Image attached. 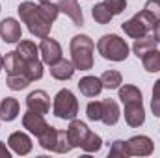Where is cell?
<instances>
[{
    "instance_id": "1",
    "label": "cell",
    "mask_w": 160,
    "mask_h": 158,
    "mask_svg": "<svg viewBox=\"0 0 160 158\" xmlns=\"http://www.w3.org/2000/svg\"><path fill=\"white\" fill-rule=\"evenodd\" d=\"M17 11H19L21 21L28 26L30 34L43 39L50 34L52 22L56 21L60 7H58V4H52V2H41V4L22 2V4H19Z\"/></svg>"
},
{
    "instance_id": "2",
    "label": "cell",
    "mask_w": 160,
    "mask_h": 158,
    "mask_svg": "<svg viewBox=\"0 0 160 158\" xmlns=\"http://www.w3.org/2000/svg\"><path fill=\"white\" fill-rule=\"evenodd\" d=\"M119 99L125 106V121L128 126L132 128H138L145 123V110H143V97H142V91L136 87V86H130V84H125L119 86Z\"/></svg>"
},
{
    "instance_id": "3",
    "label": "cell",
    "mask_w": 160,
    "mask_h": 158,
    "mask_svg": "<svg viewBox=\"0 0 160 158\" xmlns=\"http://www.w3.org/2000/svg\"><path fill=\"white\" fill-rule=\"evenodd\" d=\"M71 62L75 65V69L80 71H89L93 67V50H95V43L89 36H75L71 39Z\"/></svg>"
},
{
    "instance_id": "4",
    "label": "cell",
    "mask_w": 160,
    "mask_h": 158,
    "mask_svg": "<svg viewBox=\"0 0 160 158\" xmlns=\"http://www.w3.org/2000/svg\"><path fill=\"white\" fill-rule=\"evenodd\" d=\"M97 50H99V54L104 60H110V62H125L128 58V50L130 48H128L127 41L121 39L119 36L106 34V36H102L99 39Z\"/></svg>"
},
{
    "instance_id": "5",
    "label": "cell",
    "mask_w": 160,
    "mask_h": 158,
    "mask_svg": "<svg viewBox=\"0 0 160 158\" xmlns=\"http://www.w3.org/2000/svg\"><path fill=\"white\" fill-rule=\"evenodd\" d=\"M52 112L58 119H75L78 114V101L71 89H60L54 97Z\"/></svg>"
},
{
    "instance_id": "6",
    "label": "cell",
    "mask_w": 160,
    "mask_h": 158,
    "mask_svg": "<svg viewBox=\"0 0 160 158\" xmlns=\"http://www.w3.org/2000/svg\"><path fill=\"white\" fill-rule=\"evenodd\" d=\"M157 21L143 9V11H140V13H136L132 19H128V21H125L123 24H121V28H123V32L128 36V37H132V39H138V37H143V36H147V32L153 28V24H155Z\"/></svg>"
},
{
    "instance_id": "7",
    "label": "cell",
    "mask_w": 160,
    "mask_h": 158,
    "mask_svg": "<svg viewBox=\"0 0 160 158\" xmlns=\"http://www.w3.org/2000/svg\"><path fill=\"white\" fill-rule=\"evenodd\" d=\"M39 54L43 58V63H47L48 67L54 65L56 62L62 60V47L56 39H50L48 36L41 39V45H39Z\"/></svg>"
},
{
    "instance_id": "8",
    "label": "cell",
    "mask_w": 160,
    "mask_h": 158,
    "mask_svg": "<svg viewBox=\"0 0 160 158\" xmlns=\"http://www.w3.org/2000/svg\"><path fill=\"white\" fill-rule=\"evenodd\" d=\"M26 108L30 112H36V114L45 116V114L50 112V97L43 89H36V91H32L26 97Z\"/></svg>"
},
{
    "instance_id": "9",
    "label": "cell",
    "mask_w": 160,
    "mask_h": 158,
    "mask_svg": "<svg viewBox=\"0 0 160 158\" xmlns=\"http://www.w3.org/2000/svg\"><path fill=\"white\" fill-rule=\"evenodd\" d=\"M127 149L130 156H149L155 151V143L147 136H134L127 141Z\"/></svg>"
},
{
    "instance_id": "10",
    "label": "cell",
    "mask_w": 160,
    "mask_h": 158,
    "mask_svg": "<svg viewBox=\"0 0 160 158\" xmlns=\"http://www.w3.org/2000/svg\"><path fill=\"white\" fill-rule=\"evenodd\" d=\"M0 37L6 43H17L22 37V28L21 22L13 17H8L0 22Z\"/></svg>"
},
{
    "instance_id": "11",
    "label": "cell",
    "mask_w": 160,
    "mask_h": 158,
    "mask_svg": "<svg viewBox=\"0 0 160 158\" xmlns=\"http://www.w3.org/2000/svg\"><path fill=\"white\" fill-rule=\"evenodd\" d=\"M89 128L86 123H82L78 119H71V125L67 128V136H69V141L73 147H82V143L86 141V138L89 136Z\"/></svg>"
},
{
    "instance_id": "12",
    "label": "cell",
    "mask_w": 160,
    "mask_h": 158,
    "mask_svg": "<svg viewBox=\"0 0 160 158\" xmlns=\"http://www.w3.org/2000/svg\"><path fill=\"white\" fill-rule=\"evenodd\" d=\"M121 117V112H119V106L114 99H104L101 101V121L108 126L116 125Z\"/></svg>"
},
{
    "instance_id": "13",
    "label": "cell",
    "mask_w": 160,
    "mask_h": 158,
    "mask_svg": "<svg viewBox=\"0 0 160 158\" xmlns=\"http://www.w3.org/2000/svg\"><path fill=\"white\" fill-rule=\"evenodd\" d=\"M22 126H24L28 132L39 136V134H43V132L48 128V123L43 119L41 114H36V112H30V110H28V112L22 116Z\"/></svg>"
},
{
    "instance_id": "14",
    "label": "cell",
    "mask_w": 160,
    "mask_h": 158,
    "mask_svg": "<svg viewBox=\"0 0 160 158\" xmlns=\"http://www.w3.org/2000/svg\"><path fill=\"white\" fill-rule=\"evenodd\" d=\"M8 143H9V147L17 153V155H28L30 151H32V140L28 138V134H24V132H13L9 138H8Z\"/></svg>"
},
{
    "instance_id": "15",
    "label": "cell",
    "mask_w": 160,
    "mask_h": 158,
    "mask_svg": "<svg viewBox=\"0 0 160 158\" xmlns=\"http://www.w3.org/2000/svg\"><path fill=\"white\" fill-rule=\"evenodd\" d=\"M58 7H60V11L65 13L77 26H82V24H84V15H82V9H80V6H78L77 0H60Z\"/></svg>"
},
{
    "instance_id": "16",
    "label": "cell",
    "mask_w": 160,
    "mask_h": 158,
    "mask_svg": "<svg viewBox=\"0 0 160 158\" xmlns=\"http://www.w3.org/2000/svg\"><path fill=\"white\" fill-rule=\"evenodd\" d=\"M78 89L80 93L86 95V97H97L102 91V82L97 77H84L78 82Z\"/></svg>"
},
{
    "instance_id": "17",
    "label": "cell",
    "mask_w": 160,
    "mask_h": 158,
    "mask_svg": "<svg viewBox=\"0 0 160 158\" xmlns=\"http://www.w3.org/2000/svg\"><path fill=\"white\" fill-rule=\"evenodd\" d=\"M4 69L8 75H24V62L17 50L8 52L4 58Z\"/></svg>"
},
{
    "instance_id": "18",
    "label": "cell",
    "mask_w": 160,
    "mask_h": 158,
    "mask_svg": "<svg viewBox=\"0 0 160 158\" xmlns=\"http://www.w3.org/2000/svg\"><path fill=\"white\" fill-rule=\"evenodd\" d=\"M50 75L56 80H69L75 75V65H73V62L62 58L60 62H56L54 65H50Z\"/></svg>"
},
{
    "instance_id": "19",
    "label": "cell",
    "mask_w": 160,
    "mask_h": 158,
    "mask_svg": "<svg viewBox=\"0 0 160 158\" xmlns=\"http://www.w3.org/2000/svg\"><path fill=\"white\" fill-rule=\"evenodd\" d=\"M19 116V101L13 97H6L0 102V119L2 121H13Z\"/></svg>"
},
{
    "instance_id": "20",
    "label": "cell",
    "mask_w": 160,
    "mask_h": 158,
    "mask_svg": "<svg viewBox=\"0 0 160 158\" xmlns=\"http://www.w3.org/2000/svg\"><path fill=\"white\" fill-rule=\"evenodd\" d=\"M17 52H19V56L22 58V62L26 63V62H34V60H39L38 56H39V47H36V43L34 41H19V45H17Z\"/></svg>"
},
{
    "instance_id": "21",
    "label": "cell",
    "mask_w": 160,
    "mask_h": 158,
    "mask_svg": "<svg viewBox=\"0 0 160 158\" xmlns=\"http://www.w3.org/2000/svg\"><path fill=\"white\" fill-rule=\"evenodd\" d=\"M38 140H39V145L45 151H54L56 143H58V128H54V126L48 125V128L43 134L38 136Z\"/></svg>"
},
{
    "instance_id": "22",
    "label": "cell",
    "mask_w": 160,
    "mask_h": 158,
    "mask_svg": "<svg viewBox=\"0 0 160 158\" xmlns=\"http://www.w3.org/2000/svg\"><path fill=\"white\" fill-rule=\"evenodd\" d=\"M153 48H157V41H155V37H149V36L138 37V39L134 41V45H132V50H134V54L138 58H143Z\"/></svg>"
},
{
    "instance_id": "23",
    "label": "cell",
    "mask_w": 160,
    "mask_h": 158,
    "mask_svg": "<svg viewBox=\"0 0 160 158\" xmlns=\"http://www.w3.org/2000/svg\"><path fill=\"white\" fill-rule=\"evenodd\" d=\"M91 15H93L95 22H99V24H108V22L114 19V13L110 11V7H108L104 2L95 4V6L91 7Z\"/></svg>"
},
{
    "instance_id": "24",
    "label": "cell",
    "mask_w": 160,
    "mask_h": 158,
    "mask_svg": "<svg viewBox=\"0 0 160 158\" xmlns=\"http://www.w3.org/2000/svg\"><path fill=\"white\" fill-rule=\"evenodd\" d=\"M142 63H143V69L147 73H157V71H160V50H157V48L149 50L142 58Z\"/></svg>"
},
{
    "instance_id": "25",
    "label": "cell",
    "mask_w": 160,
    "mask_h": 158,
    "mask_svg": "<svg viewBox=\"0 0 160 158\" xmlns=\"http://www.w3.org/2000/svg\"><path fill=\"white\" fill-rule=\"evenodd\" d=\"M101 82H102V87H106V89H118L121 84H123V77H121L119 71L110 69V71H104L102 73Z\"/></svg>"
},
{
    "instance_id": "26",
    "label": "cell",
    "mask_w": 160,
    "mask_h": 158,
    "mask_svg": "<svg viewBox=\"0 0 160 158\" xmlns=\"http://www.w3.org/2000/svg\"><path fill=\"white\" fill-rule=\"evenodd\" d=\"M24 75L28 77L30 82L34 80H39L43 77V63L39 60H34V62H26L24 63Z\"/></svg>"
},
{
    "instance_id": "27",
    "label": "cell",
    "mask_w": 160,
    "mask_h": 158,
    "mask_svg": "<svg viewBox=\"0 0 160 158\" xmlns=\"http://www.w3.org/2000/svg\"><path fill=\"white\" fill-rule=\"evenodd\" d=\"M6 84H8V87H9V89H13V91H21V89L28 87L30 80H28L26 75H8Z\"/></svg>"
},
{
    "instance_id": "28",
    "label": "cell",
    "mask_w": 160,
    "mask_h": 158,
    "mask_svg": "<svg viewBox=\"0 0 160 158\" xmlns=\"http://www.w3.org/2000/svg\"><path fill=\"white\" fill-rule=\"evenodd\" d=\"M101 147H102V140H101V136L95 134V132H89V136L86 138V141L82 143L80 149L86 151V153H97Z\"/></svg>"
},
{
    "instance_id": "29",
    "label": "cell",
    "mask_w": 160,
    "mask_h": 158,
    "mask_svg": "<svg viewBox=\"0 0 160 158\" xmlns=\"http://www.w3.org/2000/svg\"><path fill=\"white\" fill-rule=\"evenodd\" d=\"M71 149H73V145H71V141H69L67 130H58V143H56V149H54V153H60V155H63V153H69Z\"/></svg>"
},
{
    "instance_id": "30",
    "label": "cell",
    "mask_w": 160,
    "mask_h": 158,
    "mask_svg": "<svg viewBox=\"0 0 160 158\" xmlns=\"http://www.w3.org/2000/svg\"><path fill=\"white\" fill-rule=\"evenodd\" d=\"M127 158L130 156V153H128V149H127V141H121V140H118V141H114L112 143V147H110V158Z\"/></svg>"
},
{
    "instance_id": "31",
    "label": "cell",
    "mask_w": 160,
    "mask_h": 158,
    "mask_svg": "<svg viewBox=\"0 0 160 158\" xmlns=\"http://www.w3.org/2000/svg\"><path fill=\"white\" fill-rule=\"evenodd\" d=\"M86 116L89 121H101V101H91L86 106Z\"/></svg>"
},
{
    "instance_id": "32",
    "label": "cell",
    "mask_w": 160,
    "mask_h": 158,
    "mask_svg": "<svg viewBox=\"0 0 160 158\" xmlns=\"http://www.w3.org/2000/svg\"><path fill=\"white\" fill-rule=\"evenodd\" d=\"M151 110L155 114V117H160V80L155 82L153 87V101H151Z\"/></svg>"
},
{
    "instance_id": "33",
    "label": "cell",
    "mask_w": 160,
    "mask_h": 158,
    "mask_svg": "<svg viewBox=\"0 0 160 158\" xmlns=\"http://www.w3.org/2000/svg\"><path fill=\"white\" fill-rule=\"evenodd\" d=\"M155 21H160V0H147L145 7H143Z\"/></svg>"
},
{
    "instance_id": "34",
    "label": "cell",
    "mask_w": 160,
    "mask_h": 158,
    "mask_svg": "<svg viewBox=\"0 0 160 158\" xmlns=\"http://www.w3.org/2000/svg\"><path fill=\"white\" fill-rule=\"evenodd\" d=\"M104 4L110 7V11H112L114 15L123 13L125 7H127V0H104Z\"/></svg>"
},
{
    "instance_id": "35",
    "label": "cell",
    "mask_w": 160,
    "mask_h": 158,
    "mask_svg": "<svg viewBox=\"0 0 160 158\" xmlns=\"http://www.w3.org/2000/svg\"><path fill=\"white\" fill-rule=\"evenodd\" d=\"M153 37H155L157 43H160V21H157L153 24Z\"/></svg>"
},
{
    "instance_id": "36",
    "label": "cell",
    "mask_w": 160,
    "mask_h": 158,
    "mask_svg": "<svg viewBox=\"0 0 160 158\" xmlns=\"http://www.w3.org/2000/svg\"><path fill=\"white\" fill-rule=\"evenodd\" d=\"M0 158H9V151L2 141H0Z\"/></svg>"
},
{
    "instance_id": "37",
    "label": "cell",
    "mask_w": 160,
    "mask_h": 158,
    "mask_svg": "<svg viewBox=\"0 0 160 158\" xmlns=\"http://www.w3.org/2000/svg\"><path fill=\"white\" fill-rule=\"evenodd\" d=\"M4 69V58H2V54H0V71Z\"/></svg>"
},
{
    "instance_id": "38",
    "label": "cell",
    "mask_w": 160,
    "mask_h": 158,
    "mask_svg": "<svg viewBox=\"0 0 160 158\" xmlns=\"http://www.w3.org/2000/svg\"><path fill=\"white\" fill-rule=\"evenodd\" d=\"M39 2H50V0H39Z\"/></svg>"
}]
</instances>
